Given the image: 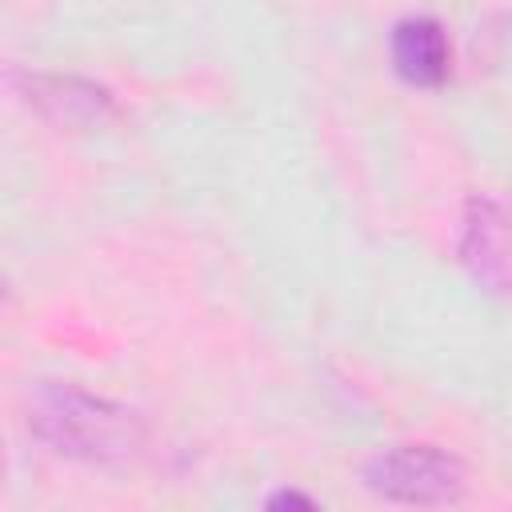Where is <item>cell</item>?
<instances>
[{
	"instance_id": "4",
	"label": "cell",
	"mask_w": 512,
	"mask_h": 512,
	"mask_svg": "<svg viewBox=\"0 0 512 512\" xmlns=\"http://www.w3.org/2000/svg\"><path fill=\"white\" fill-rule=\"evenodd\" d=\"M456 256L464 272L492 296L508 292V216L504 204L488 192H472L460 216Z\"/></svg>"
},
{
	"instance_id": "6",
	"label": "cell",
	"mask_w": 512,
	"mask_h": 512,
	"mask_svg": "<svg viewBox=\"0 0 512 512\" xmlns=\"http://www.w3.org/2000/svg\"><path fill=\"white\" fill-rule=\"evenodd\" d=\"M264 508H272V512H276V508H304V512H308V508H316V500H312V496H304V492L280 488V492H272V496L264 500Z\"/></svg>"
},
{
	"instance_id": "8",
	"label": "cell",
	"mask_w": 512,
	"mask_h": 512,
	"mask_svg": "<svg viewBox=\"0 0 512 512\" xmlns=\"http://www.w3.org/2000/svg\"><path fill=\"white\" fill-rule=\"evenodd\" d=\"M0 484H4V444H0Z\"/></svg>"
},
{
	"instance_id": "2",
	"label": "cell",
	"mask_w": 512,
	"mask_h": 512,
	"mask_svg": "<svg viewBox=\"0 0 512 512\" xmlns=\"http://www.w3.org/2000/svg\"><path fill=\"white\" fill-rule=\"evenodd\" d=\"M364 488L388 504L440 508L456 504L468 488V468L440 444H396L364 464Z\"/></svg>"
},
{
	"instance_id": "7",
	"label": "cell",
	"mask_w": 512,
	"mask_h": 512,
	"mask_svg": "<svg viewBox=\"0 0 512 512\" xmlns=\"http://www.w3.org/2000/svg\"><path fill=\"white\" fill-rule=\"evenodd\" d=\"M4 296H8V276L0 272V300H4Z\"/></svg>"
},
{
	"instance_id": "5",
	"label": "cell",
	"mask_w": 512,
	"mask_h": 512,
	"mask_svg": "<svg viewBox=\"0 0 512 512\" xmlns=\"http://www.w3.org/2000/svg\"><path fill=\"white\" fill-rule=\"evenodd\" d=\"M392 68L412 88H440L452 72V44L440 20L432 16H404L392 28Z\"/></svg>"
},
{
	"instance_id": "1",
	"label": "cell",
	"mask_w": 512,
	"mask_h": 512,
	"mask_svg": "<svg viewBox=\"0 0 512 512\" xmlns=\"http://www.w3.org/2000/svg\"><path fill=\"white\" fill-rule=\"evenodd\" d=\"M24 420L40 444L80 464H128L148 440V424L136 408L72 380H36L24 400Z\"/></svg>"
},
{
	"instance_id": "3",
	"label": "cell",
	"mask_w": 512,
	"mask_h": 512,
	"mask_svg": "<svg viewBox=\"0 0 512 512\" xmlns=\"http://www.w3.org/2000/svg\"><path fill=\"white\" fill-rule=\"evenodd\" d=\"M16 92L40 120L68 132H92L120 116L104 84L72 72H16Z\"/></svg>"
}]
</instances>
